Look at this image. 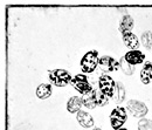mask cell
<instances>
[{
	"mask_svg": "<svg viewBox=\"0 0 152 130\" xmlns=\"http://www.w3.org/2000/svg\"><path fill=\"white\" fill-rule=\"evenodd\" d=\"M99 63V56H98V52L97 51H90L88 53H86L82 60H81V68L84 73L89 74L93 73L96 69V67Z\"/></svg>",
	"mask_w": 152,
	"mask_h": 130,
	"instance_id": "6da1fadb",
	"label": "cell"
},
{
	"mask_svg": "<svg viewBox=\"0 0 152 130\" xmlns=\"http://www.w3.org/2000/svg\"><path fill=\"white\" fill-rule=\"evenodd\" d=\"M49 80L50 83L56 87H66L72 82L73 77L64 69H54L49 72Z\"/></svg>",
	"mask_w": 152,
	"mask_h": 130,
	"instance_id": "7a4b0ae2",
	"label": "cell"
},
{
	"mask_svg": "<svg viewBox=\"0 0 152 130\" xmlns=\"http://www.w3.org/2000/svg\"><path fill=\"white\" fill-rule=\"evenodd\" d=\"M116 88V82L113 80L111 76L107 74H103L98 79V89L103 94H105L109 97H113Z\"/></svg>",
	"mask_w": 152,
	"mask_h": 130,
	"instance_id": "3957f363",
	"label": "cell"
},
{
	"mask_svg": "<svg viewBox=\"0 0 152 130\" xmlns=\"http://www.w3.org/2000/svg\"><path fill=\"white\" fill-rule=\"evenodd\" d=\"M70 84L75 88L78 93L82 94V95H84V94L87 93H90L91 90H94L93 87H91V84L89 83L87 76L83 74H77L76 76H74L73 80H72V82H70Z\"/></svg>",
	"mask_w": 152,
	"mask_h": 130,
	"instance_id": "277c9868",
	"label": "cell"
},
{
	"mask_svg": "<svg viewBox=\"0 0 152 130\" xmlns=\"http://www.w3.org/2000/svg\"><path fill=\"white\" fill-rule=\"evenodd\" d=\"M126 121V112L123 107H116L110 114V124L111 127L116 129H121L122 126Z\"/></svg>",
	"mask_w": 152,
	"mask_h": 130,
	"instance_id": "5b68a950",
	"label": "cell"
},
{
	"mask_svg": "<svg viewBox=\"0 0 152 130\" xmlns=\"http://www.w3.org/2000/svg\"><path fill=\"white\" fill-rule=\"evenodd\" d=\"M126 108L134 117H143L148 114V107L140 101H136V100L129 101L126 104Z\"/></svg>",
	"mask_w": 152,
	"mask_h": 130,
	"instance_id": "8992f818",
	"label": "cell"
},
{
	"mask_svg": "<svg viewBox=\"0 0 152 130\" xmlns=\"http://www.w3.org/2000/svg\"><path fill=\"white\" fill-rule=\"evenodd\" d=\"M98 66L105 73L107 72H116V71H118V68H121V63L113 56H102L99 59Z\"/></svg>",
	"mask_w": 152,
	"mask_h": 130,
	"instance_id": "52a82bcc",
	"label": "cell"
},
{
	"mask_svg": "<svg viewBox=\"0 0 152 130\" xmlns=\"http://www.w3.org/2000/svg\"><path fill=\"white\" fill-rule=\"evenodd\" d=\"M124 59L131 66H136V65H140L144 62L145 55L140 51H130L124 55Z\"/></svg>",
	"mask_w": 152,
	"mask_h": 130,
	"instance_id": "ba28073f",
	"label": "cell"
},
{
	"mask_svg": "<svg viewBox=\"0 0 152 130\" xmlns=\"http://www.w3.org/2000/svg\"><path fill=\"white\" fill-rule=\"evenodd\" d=\"M76 120H77V122L83 128H91L94 126V118H93V116L87 112H82L81 110L80 112H77Z\"/></svg>",
	"mask_w": 152,
	"mask_h": 130,
	"instance_id": "9c48e42d",
	"label": "cell"
},
{
	"mask_svg": "<svg viewBox=\"0 0 152 130\" xmlns=\"http://www.w3.org/2000/svg\"><path fill=\"white\" fill-rule=\"evenodd\" d=\"M123 41H124L125 46H126L128 48H130V51H138L139 41H138L137 37L133 34L132 32L123 34Z\"/></svg>",
	"mask_w": 152,
	"mask_h": 130,
	"instance_id": "30bf717a",
	"label": "cell"
},
{
	"mask_svg": "<svg viewBox=\"0 0 152 130\" xmlns=\"http://www.w3.org/2000/svg\"><path fill=\"white\" fill-rule=\"evenodd\" d=\"M82 97L78 96H73L68 100L67 102V110L70 114H75V112H81V106H82Z\"/></svg>",
	"mask_w": 152,
	"mask_h": 130,
	"instance_id": "8fae6325",
	"label": "cell"
},
{
	"mask_svg": "<svg viewBox=\"0 0 152 130\" xmlns=\"http://www.w3.org/2000/svg\"><path fill=\"white\" fill-rule=\"evenodd\" d=\"M82 103L88 109H94L95 107H97L96 90H91L90 93H87L84 94V95H82Z\"/></svg>",
	"mask_w": 152,
	"mask_h": 130,
	"instance_id": "7c38bea8",
	"label": "cell"
},
{
	"mask_svg": "<svg viewBox=\"0 0 152 130\" xmlns=\"http://www.w3.org/2000/svg\"><path fill=\"white\" fill-rule=\"evenodd\" d=\"M119 32L122 34H125V33H130L133 28V19L130 15H124L123 19L121 20L119 22Z\"/></svg>",
	"mask_w": 152,
	"mask_h": 130,
	"instance_id": "4fadbf2b",
	"label": "cell"
},
{
	"mask_svg": "<svg viewBox=\"0 0 152 130\" xmlns=\"http://www.w3.org/2000/svg\"><path fill=\"white\" fill-rule=\"evenodd\" d=\"M140 81L144 84H149L152 81V63L146 62L140 71Z\"/></svg>",
	"mask_w": 152,
	"mask_h": 130,
	"instance_id": "5bb4252c",
	"label": "cell"
},
{
	"mask_svg": "<svg viewBox=\"0 0 152 130\" xmlns=\"http://www.w3.org/2000/svg\"><path fill=\"white\" fill-rule=\"evenodd\" d=\"M52 84L50 83H42L37 88V96L41 100H46L52 96Z\"/></svg>",
	"mask_w": 152,
	"mask_h": 130,
	"instance_id": "9a60e30c",
	"label": "cell"
},
{
	"mask_svg": "<svg viewBox=\"0 0 152 130\" xmlns=\"http://www.w3.org/2000/svg\"><path fill=\"white\" fill-rule=\"evenodd\" d=\"M114 100L116 103H121L125 100V87L122 82H116V88L114 93Z\"/></svg>",
	"mask_w": 152,
	"mask_h": 130,
	"instance_id": "2e32d148",
	"label": "cell"
},
{
	"mask_svg": "<svg viewBox=\"0 0 152 130\" xmlns=\"http://www.w3.org/2000/svg\"><path fill=\"white\" fill-rule=\"evenodd\" d=\"M119 63H121V69L123 71L124 74L125 75H132L133 74V72H134V66H131L130 63H128V62L125 61L124 56L121 59Z\"/></svg>",
	"mask_w": 152,
	"mask_h": 130,
	"instance_id": "e0dca14e",
	"label": "cell"
},
{
	"mask_svg": "<svg viewBox=\"0 0 152 130\" xmlns=\"http://www.w3.org/2000/svg\"><path fill=\"white\" fill-rule=\"evenodd\" d=\"M96 101H97V106L104 107L109 102V96H107L105 94H103L98 89V90H96Z\"/></svg>",
	"mask_w": 152,
	"mask_h": 130,
	"instance_id": "ac0fdd59",
	"label": "cell"
},
{
	"mask_svg": "<svg viewBox=\"0 0 152 130\" xmlns=\"http://www.w3.org/2000/svg\"><path fill=\"white\" fill-rule=\"evenodd\" d=\"M142 45L146 48L150 49L152 46V33L151 32H144L142 35Z\"/></svg>",
	"mask_w": 152,
	"mask_h": 130,
	"instance_id": "d6986e66",
	"label": "cell"
},
{
	"mask_svg": "<svg viewBox=\"0 0 152 130\" xmlns=\"http://www.w3.org/2000/svg\"><path fill=\"white\" fill-rule=\"evenodd\" d=\"M138 130H152V121L142 118L138 122Z\"/></svg>",
	"mask_w": 152,
	"mask_h": 130,
	"instance_id": "ffe728a7",
	"label": "cell"
},
{
	"mask_svg": "<svg viewBox=\"0 0 152 130\" xmlns=\"http://www.w3.org/2000/svg\"><path fill=\"white\" fill-rule=\"evenodd\" d=\"M116 130H128V129H125V128H121V129H116Z\"/></svg>",
	"mask_w": 152,
	"mask_h": 130,
	"instance_id": "44dd1931",
	"label": "cell"
},
{
	"mask_svg": "<svg viewBox=\"0 0 152 130\" xmlns=\"http://www.w3.org/2000/svg\"><path fill=\"white\" fill-rule=\"evenodd\" d=\"M94 130H102V129H99V128H95Z\"/></svg>",
	"mask_w": 152,
	"mask_h": 130,
	"instance_id": "7402d4cb",
	"label": "cell"
}]
</instances>
